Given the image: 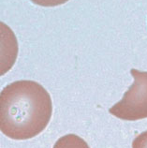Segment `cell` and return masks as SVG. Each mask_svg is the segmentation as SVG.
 <instances>
[{
    "mask_svg": "<svg viewBox=\"0 0 147 148\" xmlns=\"http://www.w3.org/2000/svg\"><path fill=\"white\" fill-rule=\"evenodd\" d=\"M52 99L33 81H17L0 95V130L14 140L31 139L45 130L52 116Z\"/></svg>",
    "mask_w": 147,
    "mask_h": 148,
    "instance_id": "6da1fadb",
    "label": "cell"
},
{
    "mask_svg": "<svg viewBox=\"0 0 147 148\" xmlns=\"http://www.w3.org/2000/svg\"><path fill=\"white\" fill-rule=\"evenodd\" d=\"M130 73L134 78L133 84L109 112L119 119L136 121L147 118V71L132 69Z\"/></svg>",
    "mask_w": 147,
    "mask_h": 148,
    "instance_id": "7a4b0ae2",
    "label": "cell"
},
{
    "mask_svg": "<svg viewBox=\"0 0 147 148\" xmlns=\"http://www.w3.org/2000/svg\"><path fill=\"white\" fill-rule=\"evenodd\" d=\"M53 148H90L83 139L75 134H68L57 140Z\"/></svg>",
    "mask_w": 147,
    "mask_h": 148,
    "instance_id": "3957f363",
    "label": "cell"
},
{
    "mask_svg": "<svg viewBox=\"0 0 147 148\" xmlns=\"http://www.w3.org/2000/svg\"><path fill=\"white\" fill-rule=\"evenodd\" d=\"M132 148H147V131L139 134L134 139Z\"/></svg>",
    "mask_w": 147,
    "mask_h": 148,
    "instance_id": "277c9868",
    "label": "cell"
},
{
    "mask_svg": "<svg viewBox=\"0 0 147 148\" xmlns=\"http://www.w3.org/2000/svg\"><path fill=\"white\" fill-rule=\"evenodd\" d=\"M31 1L41 7H55L68 2V0H31Z\"/></svg>",
    "mask_w": 147,
    "mask_h": 148,
    "instance_id": "5b68a950",
    "label": "cell"
}]
</instances>
